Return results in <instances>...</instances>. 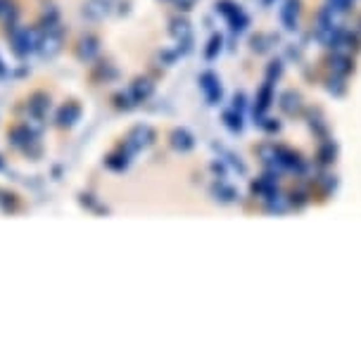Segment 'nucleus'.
I'll return each mask as SVG.
<instances>
[{
  "mask_svg": "<svg viewBox=\"0 0 361 363\" xmlns=\"http://www.w3.org/2000/svg\"><path fill=\"white\" fill-rule=\"evenodd\" d=\"M330 67H333V71H335L338 76H345L347 71H349V60H347V55H333Z\"/></svg>",
  "mask_w": 361,
  "mask_h": 363,
  "instance_id": "obj_5",
  "label": "nucleus"
},
{
  "mask_svg": "<svg viewBox=\"0 0 361 363\" xmlns=\"http://www.w3.org/2000/svg\"><path fill=\"white\" fill-rule=\"evenodd\" d=\"M216 50H221V38L216 36V38H212V43H209V50H207V57L212 60L214 55H216Z\"/></svg>",
  "mask_w": 361,
  "mask_h": 363,
  "instance_id": "obj_10",
  "label": "nucleus"
},
{
  "mask_svg": "<svg viewBox=\"0 0 361 363\" xmlns=\"http://www.w3.org/2000/svg\"><path fill=\"white\" fill-rule=\"evenodd\" d=\"M297 15H299V3L297 0H288L281 10V19L285 24V29H295L297 26Z\"/></svg>",
  "mask_w": 361,
  "mask_h": 363,
  "instance_id": "obj_2",
  "label": "nucleus"
},
{
  "mask_svg": "<svg viewBox=\"0 0 361 363\" xmlns=\"http://www.w3.org/2000/svg\"><path fill=\"white\" fill-rule=\"evenodd\" d=\"M76 114H79V107H71L69 112H67V109H62V116H60V121H62V124H69L67 119H74Z\"/></svg>",
  "mask_w": 361,
  "mask_h": 363,
  "instance_id": "obj_12",
  "label": "nucleus"
},
{
  "mask_svg": "<svg viewBox=\"0 0 361 363\" xmlns=\"http://www.w3.org/2000/svg\"><path fill=\"white\" fill-rule=\"evenodd\" d=\"M266 207H268V211H276V214H283V211H288L290 209V202L285 200L283 195H278L274 190L271 195H266Z\"/></svg>",
  "mask_w": 361,
  "mask_h": 363,
  "instance_id": "obj_3",
  "label": "nucleus"
},
{
  "mask_svg": "<svg viewBox=\"0 0 361 363\" xmlns=\"http://www.w3.org/2000/svg\"><path fill=\"white\" fill-rule=\"evenodd\" d=\"M328 90H330V93H335V95H342V90H345V88H342V81H340V78H335V81L330 78Z\"/></svg>",
  "mask_w": 361,
  "mask_h": 363,
  "instance_id": "obj_11",
  "label": "nucleus"
},
{
  "mask_svg": "<svg viewBox=\"0 0 361 363\" xmlns=\"http://www.w3.org/2000/svg\"><path fill=\"white\" fill-rule=\"evenodd\" d=\"M264 3H274V0H264Z\"/></svg>",
  "mask_w": 361,
  "mask_h": 363,
  "instance_id": "obj_13",
  "label": "nucleus"
},
{
  "mask_svg": "<svg viewBox=\"0 0 361 363\" xmlns=\"http://www.w3.org/2000/svg\"><path fill=\"white\" fill-rule=\"evenodd\" d=\"M226 124L231 131H240L243 128V114L238 112V109H233V112H226Z\"/></svg>",
  "mask_w": 361,
  "mask_h": 363,
  "instance_id": "obj_7",
  "label": "nucleus"
},
{
  "mask_svg": "<svg viewBox=\"0 0 361 363\" xmlns=\"http://www.w3.org/2000/svg\"><path fill=\"white\" fill-rule=\"evenodd\" d=\"M349 3H352V0H328V5H330V8L340 10V12H347V8H349Z\"/></svg>",
  "mask_w": 361,
  "mask_h": 363,
  "instance_id": "obj_9",
  "label": "nucleus"
},
{
  "mask_svg": "<svg viewBox=\"0 0 361 363\" xmlns=\"http://www.w3.org/2000/svg\"><path fill=\"white\" fill-rule=\"evenodd\" d=\"M173 147H178V150H190V147H193V138H190L186 131H176L173 133Z\"/></svg>",
  "mask_w": 361,
  "mask_h": 363,
  "instance_id": "obj_6",
  "label": "nucleus"
},
{
  "mask_svg": "<svg viewBox=\"0 0 361 363\" xmlns=\"http://www.w3.org/2000/svg\"><path fill=\"white\" fill-rule=\"evenodd\" d=\"M281 107L285 109V112H297V107H299V98L295 93H285L281 98Z\"/></svg>",
  "mask_w": 361,
  "mask_h": 363,
  "instance_id": "obj_8",
  "label": "nucleus"
},
{
  "mask_svg": "<svg viewBox=\"0 0 361 363\" xmlns=\"http://www.w3.org/2000/svg\"><path fill=\"white\" fill-rule=\"evenodd\" d=\"M202 90H204V95H207V100L212 102V105H216V102L221 100V85H219V81H216V76L214 74H202Z\"/></svg>",
  "mask_w": 361,
  "mask_h": 363,
  "instance_id": "obj_1",
  "label": "nucleus"
},
{
  "mask_svg": "<svg viewBox=\"0 0 361 363\" xmlns=\"http://www.w3.org/2000/svg\"><path fill=\"white\" fill-rule=\"evenodd\" d=\"M150 138H152V131L150 128H136L133 135H131V143H128V150L136 152V150H141L143 145H148Z\"/></svg>",
  "mask_w": 361,
  "mask_h": 363,
  "instance_id": "obj_4",
  "label": "nucleus"
}]
</instances>
